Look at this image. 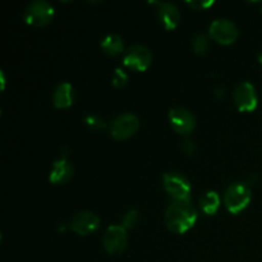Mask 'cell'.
I'll return each mask as SVG.
<instances>
[{
  "mask_svg": "<svg viewBox=\"0 0 262 262\" xmlns=\"http://www.w3.org/2000/svg\"><path fill=\"white\" fill-rule=\"evenodd\" d=\"M84 123H86L87 127L92 130H100V129H104V128L106 127L104 120H102L99 115H95V114L87 115V117L84 118Z\"/></svg>",
  "mask_w": 262,
  "mask_h": 262,
  "instance_id": "18",
  "label": "cell"
},
{
  "mask_svg": "<svg viewBox=\"0 0 262 262\" xmlns=\"http://www.w3.org/2000/svg\"><path fill=\"white\" fill-rule=\"evenodd\" d=\"M163 184L165 191L174 201H187L191 196V183L184 176L179 173H165L163 176Z\"/></svg>",
  "mask_w": 262,
  "mask_h": 262,
  "instance_id": "4",
  "label": "cell"
},
{
  "mask_svg": "<svg viewBox=\"0 0 262 262\" xmlns=\"http://www.w3.org/2000/svg\"><path fill=\"white\" fill-rule=\"evenodd\" d=\"M128 83V76L124 71L122 69H115L114 74H113L112 84L115 87V89H123V87L127 86Z\"/></svg>",
  "mask_w": 262,
  "mask_h": 262,
  "instance_id": "19",
  "label": "cell"
},
{
  "mask_svg": "<svg viewBox=\"0 0 262 262\" xmlns=\"http://www.w3.org/2000/svg\"><path fill=\"white\" fill-rule=\"evenodd\" d=\"M26 23L33 27H42L49 25L54 18V8L43 0L33 2L26 8L23 14Z\"/></svg>",
  "mask_w": 262,
  "mask_h": 262,
  "instance_id": "3",
  "label": "cell"
},
{
  "mask_svg": "<svg viewBox=\"0 0 262 262\" xmlns=\"http://www.w3.org/2000/svg\"><path fill=\"white\" fill-rule=\"evenodd\" d=\"M138 223V212L136 210H129L127 214L124 215L122 220V227L125 229H133L136 227V224Z\"/></svg>",
  "mask_w": 262,
  "mask_h": 262,
  "instance_id": "20",
  "label": "cell"
},
{
  "mask_svg": "<svg viewBox=\"0 0 262 262\" xmlns=\"http://www.w3.org/2000/svg\"><path fill=\"white\" fill-rule=\"evenodd\" d=\"M158 17L164 28L168 31L176 30L181 22V12L170 3H159Z\"/></svg>",
  "mask_w": 262,
  "mask_h": 262,
  "instance_id": "12",
  "label": "cell"
},
{
  "mask_svg": "<svg viewBox=\"0 0 262 262\" xmlns=\"http://www.w3.org/2000/svg\"><path fill=\"white\" fill-rule=\"evenodd\" d=\"M101 48L104 53L109 56H117L123 53V38L117 33H110V35L105 36L101 41Z\"/></svg>",
  "mask_w": 262,
  "mask_h": 262,
  "instance_id": "15",
  "label": "cell"
},
{
  "mask_svg": "<svg viewBox=\"0 0 262 262\" xmlns=\"http://www.w3.org/2000/svg\"><path fill=\"white\" fill-rule=\"evenodd\" d=\"M258 61L262 64V51L260 53V55H258Z\"/></svg>",
  "mask_w": 262,
  "mask_h": 262,
  "instance_id": "23",
  "label": "cell"
},
{
  "mask_svg": "<svg viewBox=\"0 0 262 262\" xmlns=\"http://www.w3.org/2000/svg\"><path fill=\"white\" fill-rule=\"evenodd\" d=\"M74 101V90L68 82L58 84L53 94V102L58 109H68Z\"/></svg>",
  "mask_w": 262,
  "mask_h": 262,
  "instance_id": "14",
  "label": "cell"
},
{
  "mask_svg": "<svg viewBox=\"0 0 262 262\" xmlns=\"http://www.w3.org/2000/svg\"><path fill=\"white\" fill-rule=\"evenodd\" d=\"M182 150L186 154H188V155H192V154L196 152V145H194L193 141H183L182 142Z\"/></svg>",
  "mask_w": 262,
  "mask_h": 262,
  "instance_id": "22",
  "label": "cell"
},
{
  "mask_svg": "<svg viewBox=\"0 0 262 262\" xmlns=\"http://www.w3.org/2000/svg\"><path fill=\"white\" fill-rule=\"evenodd\" d=\"M73 177V166L66 158H60L53 164L49 181L53 184H64Z\"/></svg>",
  "mask_w": 262,
  "mask_h": 262,
  "instance_id": "13",
  "label": "cell"
},
{
  "mask_svg": "<svg viewBox=\"0 0 262 262\" xmlns=\"http://www.w3.org/2000/svg\"><path fill=\"white\" fill-rule=\"evenodd\" d=\"M169 122L171 128L182 136H188L196 128V118L184 107H176L169 112Z\"/></svg>",
  "mask_w": 262,
  "mask_h": 262,
  "instance_id": "10",
  "label": "cell"
},
{
  "mask_svg": "<svg viewBox=\"0 0 262 262\" xmlns=\"http://www.w3.org/2000/svg\"><path fill=\"white\" fill-rule=\"evenodd\" d=\"M100 219L95 212L81 211L77 212L71 220V228L74 233L81 237L89 235L99 229Z\"/></svg>",
  "mask_w": 262,
  "mask_h": 262,
  "instance_id": "11",
  "label": "cell"
},
{
  "mask_svg": "<svg viewBox=\"0 0 262 262\" xmlns=\"http://www.w3.org/2000/svg\"><path fill=\"white\" fill-rule=\"evenodd\" d=\"M152 61V54L146 46L133 45L125 51L123 63L127 68L136 72L147 71Z\"/></svg>",
  "mask_w": 262,
  "mask_h": 262,
  "instance_id": "5",
  "label": "cell"
},
{
  "mask_svg": "<svg viewBox=\"0 0 262 262\" xmlns=\"http://www.w3.org/2000/svg\"><path fill=\"white\" fill-rule=\"evenodd\" d=\"M251 189L247 184L233 183L227 188L224 194V202L228 211L238 215L250 205Z\"/></svg>",
  "mask_w": 262,
  "mask_h": 262,
  "instance_id": "2",
  "label": "cell"
},
{
  "mask_svg": "<svg viewBox=\"0 0 262 262\" xmlns=\"http://www.w3.org/2000/svg\"><path fill=\"white\" fill-rule=\"evenodd\" d=\"M233 99L238 110L242 113H251L257 107V94L251 82H242L238 84L233 94Z\"/></svg>",
  "mask_w": 262,
  "mask_h": 262,
  "instance_id": "9",
  "label": "cell"
},
{
  "mask_svg": "<svg viewBox=\"0 0 262 262\" xmlns=\"http://www.w3.org/2000/svg\"><path fill=\"white\" fill-rule=\"evenodd\" d=\"M200 207L202 211L209 216H212L217 212L220 207V197L216 192L210 191L207 193L202 194L200 199Z\"/></svg>",
  "mask_w": 262,
  "mask_h": 262,
  "instance_id": "16",
  "label": "cell"
},
{
  "mask_svg": "<svg viewBox=\"0 0 262 262\" xmlns=\"http://www.w3.org/2000/svg\"><path fill=\"white\" fill-rule=\"evenodd\" d=\"M164 220L170 232L176 234H183L196 224L197 211L189 200L173 201L170 206L166 209Z\"/></svg>",
  "mask_w": 262,
  "mask_h": 262,
  "instance_id": "1",
  "label": "cell"
},
{
  "mask_svg": "<svg viewBox=\"0 0 262 262\" xmlns=\"http://www.w3.org/2000/svg\"><path fill=\"white\" fill-rule=\"evenodd\" d=\"M187 4L194 10H206L215 4L214 2H187Z\"/></svg>",
  "mask_w": 262,
  "mask_h": 262,
  "instance_id": "21",
  "label": "cell"
},
{
  "mask_svg": "<svg viewBox=\"0 0 262 262\" xmlns=\"http://www.w3.org/2000/svg\"><path fill=\"white\" fill-rule=\"evenodd\" d=\"M192 49L197 55H204L206 54L207 49H209V38L205 33H199L194 36L193 43H192Z\"/></svg>",
  "mask_w": 262,
  "mask_h": 262,
  "instance_id": "17",
  "label": "cell"
},
{
  "mask_svg": "<svg viewBox=\"0 0 262 262\" xmlns=\"http://www.w3.org/2000/svg\"><path fill=\"white\" fill-rule=\"evenodd\" d=\"M209 35L220 45H232L238 38V28L232 20L216 19L210 25Z\"/></svg>",
  "mask_w": 262,
  "mask_h": 262,
  "instance_id": "8",
  "label": "cell"
},
{
  "mask_svg": "<svg viewBox=\"0 0 262 262\" xmlns=\"http://www.w3.org/2000/svg\"><path fill=\"white\" fill-rule=\"evenodd\" d=\"M105 251L110 255H119L127 248L128 235L127 229L122 225H110L102 238Z\"/></svg>",
  "mask_w": 262,
  "mask_h": 262,
  "instance_id": "7",
  "label": "cell"
},
{
  "mask_svg": "<svg viewBox=\"0 0 262 262\" xmlns=\"http://www.w3.org/2000/svg\"><path fill=\"white\" fill-rule=\"evenodd\" d=\"M140 127V120L135 114L125 113V114L119 115L115 118L110 127V135L114 140L123 141L132 137Z\"/></svg>",
  "mask_w": 262,
  "mask_h": 262,
  "instance_id": "6",
  "label": "cell"
}]
</instances>
